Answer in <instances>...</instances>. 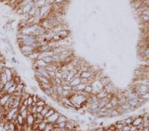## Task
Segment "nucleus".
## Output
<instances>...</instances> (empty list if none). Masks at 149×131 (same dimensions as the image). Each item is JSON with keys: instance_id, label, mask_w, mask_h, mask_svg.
I'll return each mask as SVG.
<instances>
[{"instance_id": "a19ab883", "label": "nucleus", "mask_w": 149, "mask_h": 131, "mask_svg": "<svg viewBox=\"0 0 149 131\" xmlns=\"http://www.w3.org/2000/svg\"><path fill=\"white\" fill-rule=\"evenodd\" d=\"M148 92H149V89H148Z\"/></svg>"}, {"instance_id": "ea45409f", "label": "nucleus", "mask_w": 149, "mask_h": 131, "mask_svg": "<svg viewBox=\"0 0 149 131\" xmlns=\"http://www.w3.org/2000/svg\"><path fill=\"white\" fill-rule=\"evenodd\" d=\"M138 131V129H137V130H136V131Z\"/></svg>"}, {"instance_id": "473e14b6", "label": "nucleus", "mask_w": 149, "mask_h": 131, "mask_svg": "<svg viewBox=\"0 0 149 131\" xmlns=\"http://www.w3.org/2000/svg\"><path fill=\"white\" fill-rule=\"evenodd\" d=\"M27 103H28V106H30L32 105L33 104V98H32V96L30 95L29 97H28V99H27Z\"/></svg>"}, {"instance_id": "e433bc0d", "label": "nucleus", "mask_w": 149, "mask_h": 131, "mask_svg": "<svg viewBox=\"0 0 149 131\" xmlns=\"http://www.w3.org/2000/svg\"><path fill=\"white\" fill-rule=\"evenodd\" d=\"M137 129V126H134V125H131L130 131H136Z\"/></svg>"}, {"instance_id": "4468645a", "label": "nucleus", "mask_w": 149, "mask_h": 131, "mask_svg": "<svg viewBox=\"0 0 149 131\" xmlns=\"http://www.w3.org/2000/svg\"><path fill=\"white\" fill-rule=\"evenodd\" d=\"M99 81H100V82L101 83V84H102V85L103 87L105 86V85H107L108 83H109L111 82L110 77L109 76H106L103 77H102V78H101Z\"/></svg>"}, {"instance_id": "bb28decb", "label": "nucleus", "mask_w": 149, "mask_h": 131, "mask_svg": "<svg viewBox=\"0 0 149 131\" xmlns=\"http://www.w3.org/2000/svg\"><path fill=\"white\" fill-rule=\"evenodd\" d=\"M54 128V125L51 123H47L46 127L43 131H52Z\"/></svg>"}, {"instance_id": "f257e3e1", "label": "nucleus", "mask_w": 149, "mask_h": 131, "mask_svg": "<svg viewBox=\"0 0 149 131\" xmlns=\"http://www.w3.org/2000/svg\"><path fill=\"white\" fill-rule=\"evenodd\" d=\"M70 101L76 109H81L84 104L86 103L87 97L78 93H73L69 97Z\"/></svg>"}, {"instance_id": "2f4dec72", "label": "nucleus", "mask_w": 149, "mask_h": 131, "mask_svg": "<svg viewBox=\"0 0 149 131\" xmlns=\"http://www.w3.org/2000/svg\"><path fill=\"white\" fill-rule=\"evenodd\" d=\"M68 72L69 71H62V74H61L60 77L61 79L62 80H66L68 75Z\"/></svg>"}, {"instance_id": "f8f14e48", "label": "nucleus", "mask_w": 149, "mask_h": 131, "mask_svg": "<svg viewBox=\"0 0 149 131\" xmlns=\"http://www.w3.org/2000/svg\"><path fill=\"white\" fill-rule=\"evenodd\" d=\"M81 83V77H74L72 81L70 82V85L72 87H74V86H77V85L80 84Z\"/></svg>"}, {"instance_id": "20e7f679", "label": "nucleus", "mask_w": 149, "mask_h": 131, "mask_svg": "<svg viewBox=\"0 0 149 131\" xmlns=\"http://www.w3.org/2000/svg\"><path fill=\"white\" fill-rule=\"evenodd\" d=\"M3 71L5 73L6 75V76L7 77L8 81L12 80L13 77V68H7V67H4L3 68Z\"/></svg>"}, {"instance_id": "4c0bfd02", "label": "nucleus", "mask_w": 149, "mask_h": 131, "mask_svg": "<svg viewBox=\"0 0 149 131\" xmlns=\"http://www.w3.org/2000/svg\"><path fill=\"white\" fill-rule=\"evenodd\" d=\"M105 128V131H112L111 130L110 128H109L108 127H107V128Z\"/></svg>"}, {"instance_id": "39448f33", "label": "nucleus", "mask_w": 149, "mask_h": 131, "mask_svg": "<svg viewBox=\"0 0 149 131\" xmlns=\"http://www.w3.org/2000/svg\"><path fill=\"white\" fill-rule=\"evenodd\" d=\"M10 95L8 93H0V104L1 106L4 107L7 103L8 99L10 97Z\"/></svg>"}, {"instance_id": "4be33fe9", "label": "nucleus", "mask_w": 149, "mask_h": 131, "mask_svg": "<svg viewBox=\"0 0 149 131\" xmlns=\"http://www.w3.org/2000/svg\"><path fill=\"white\" fill-rule=\"evenodd\" d=\"M133 119H134V118L132 117H127L126 119H123V120H124L125 123L126 125H131L132 121H133Z\"/></svg>"}, {"instance_id": "423d86ee", "label": "nucleus", "mask_w": 149, "mask_h": 131, "mask_svg": "<svg viewBox=\"0 0 149 131\" xmlns=\"http://www.w3.org/2000/svg\"><path fill=\"white\" fill-rule=\"evenodd\" d=\"M35 118L34 117V115L31 114V113H29L27 117V118L25 119V123L28 126L32 127L33 125L35 124Z\"/></svg>"}, {"instance_id": "7ed1b4c3", "label": "nucleus", "mask_w": 149, "mask_h": 131, "mask_svg": "<svg viewBox=\"0 0 149 131\" xmlns=\"http://www.w3.org/2000/svg\"><path fill=\"white\" fill-rule=\"evenodd\" d=\"M103 89L106 91V92L107 93H113L115 95V93H117V91L115 85L113 84V83L112 82H111L107 85L104 86Z\"/></svg>"}, {"instance_id": "6ab92c4d", "label": "nucleus", "mask_w": 149, "mask_h": 131, "mask_svg": "<svg viewBox=\"0 0 149 131\" xmlns=\"http://www.w3.org/2000/svg\"><path fill=\"white\" fill-rule=\"evenodd\" d=\"M16 87H17V84L14 83V84L9 89V90L7 91V93H8L9 95H13V94H14V93H15V91H16Z\"/></svg>"}, {"instance_id": "f03ea898", "label": "nucleus", "mask_w": 149, "mask_h": 131, "mask_svg": "<svg viewBox=\"0 0 149 131\" xmlns=\"http://www.w3.org/2000/svg\"><path fill=\"white\" fill-rule=\"evenodd\" d=\"M61 113L59 111H56L55 113L52 115L50 117H49L48 118H47L46 119H44V121L47 123H51V124H55L56 123V121L58 120V117L59 115H60Z\"/></svg>"}, {"instance_id": "1a4fd4ad", "label": "nucleus", "mask_w": 149, "mask_h": 131, "mask_svg": "<svg viewBox=\"0 0 149 131\" xmlns=\"http://www.w3.org/2000/svg\"><path fill=\"white\" fill-rule=\"evenodd\" d=\"M39 54H40V52L39 51H35V52H32L27 58L30 60L31 62H34V61L39 59Z\"/></svg>"}, {"instance_id": "2eb2a0df", "label": "nucleus", "mask_w": 149, "mask_h": 131, "mask_svg": "<svg viewBox=\"0 0 149 131\" xmlns=\"http://www.w3.org/2000/svg\"><path fill=\"white\" fill-rule=\"evenodd\" d=\"M39 86L41 87V89L42 91L44 90V89H50L52 87V83H39Z\"/></svg>"}, {"instance_id": "b1692460", "label": "nucleus", "mask_w": 149, "mask_h": 131, "mask_svg": "<svg viewBox=\"0 0 149 131\" xmlns=\"http://www.w3.org/2000/svg\"><path fill=\"white\" fill-rule=\"evenodd\" d=\"M42 92L44 93V94L45 95L48 96V97H50V95L53 94V91L52 87L50 89H44V90L42 91Z\"/></svg>"}, {"instance_id": "58836bf2", "label": "nucleus", "mask_w": 149, "mask_h": 131, "mask_svg": "<svg viewBox=\"0 0 149 131\" xmlns=\"http://www.w3.org/2000/svg\"><path fill=\"white\" fill-rule=\"evenodd\" d=\"M67 131V130H66V129H65V130H64V131Z\"/></svg>"}, {"instance_id": "9d476101", "label": "nucleus", "mask_w": 149, "mask_h": 131, "mask_svg": "<svg viewBox=\"0 0 149 131\" xmlns=\"http://www.w3.org/2000/svg\"><path fill=\"white\" fill-rule=\"evenodd\" d=\"M109 103L111 104V105L113 106V107L114 109H116L117 107H119V101H118V99H117V97L116 96V95H114L111 97L110 100H109Z\"/></svg>"}, {"instance_id": "5701e85b", "label": "nucleus", "mask_w": 149, "mask_h": 131, "mask_svg": "<svg viewBox=\"0 0 149 131\" xmlns=\"http://www.w3.org/2000/svg\"><path fill=\"white\" fill-rule=\"evenodd\" d=\"M42 60H44L47 64H52V63L54 62V60H53V58L51 57V56H47V57H45Z\"/></svg>"}, {"instance_id": "c756f323", "label": "nucleus", "mask_w": 149, "mask_h": 131, "mask_svg": "<svg viewBox=\"0 0 149 131\" xmlns=\"http://www.w3.org/2000/svg\"><path fill=\"white\" fill-rule=\"evenodd\" d=\"M19 113L20 115H21V116H22L25 119H26V118H27V117L28 116V115L29 114V111H28L27 109H25V110H23V111Z\"/></svg>"}, {"instance_id": "dca6fc26", "label": "nucleus", "mask_w": 149, "mask_h": 131, "mask_svg": "<svg viewBox=\"0 0 149 131\" xmlns=\"http://www.w3.org/2000/svg\"><path fill=\"white\" fill-rule=\"evenodd\" d=\"M68 120V117L65 116L64 115H62V114H60V115H59V117H58V119L57 121H56V123H62V122H67Z\"/></svg>"}, {"instance_id": "f704fd0d", "label": "nucleus", "mask_w": 149, "mask_h": 131, "mask_svg": "<svg viewBox=\"0 0 149 131\" xmlns=\"http://www.w3.org/2000/svg\"><path fill=\"white\" fill-rule=\"evenodd\" d=\"M104 107H105V108H106V109H113V106L111 105V104L110 103H109H109H107V105H105V106Z\"/></svg>"}, {"instance_id": "6e6552de", "label": "nucleus", "mask_w": 149, "mask_h": 131, "mask_svg": "<svg viewBox=\"0 0 149 131\" xmlns=\"http://www.w3.org/2000/svg\"><path fill=\"white\" fill-rule=\"evenodd\" d=\"M14 83H14V82L13 81V79L6 82V83L4 84V85H3V89H2V91H1V93H7V91L9 90V88H10V87H11V86L14 84Z\"/></svg>"}, {"instance_id": "9b49d317", "label": "nucleus", "mask_w": 149, "mask_h": 131, "mask_svg": "<svg viewBox=\"0 0 149 131\" xmlns=\"http://www.w3.org/2000/svg\"><path fill=\"white\" fill-rule=\"evenodd\" d=\"M133 121H132V125L137 126L139 125H141V123H143V116H137L136 117H133Z\"/></svg>"}, {"instance_id": "ddd939ff", "label": "nucleus", "mask_w": 149, "mask_h": 131, "mask_svg": "<svg viewBox=\"0 0 149 131\" xmlns=\"http://www.w3.org/2000/svg\"><path fill=\"white\" fill-rule=\"evenodd\" d=\"M107 95V93L106 92V91L103 88L102 89H101V90L99 91L98 93L96 94V96L97 97L98 99H101L103 98H105L106 97V96Z\"/></svg>"}, {"instance_id": "393cba45", "label": "nucleus", "mask_w": 149, "mask_h": 131, "mask_svg": "<svg viewBox=\"0 0 149 131\" xmlns=\"http://www.w3.org/2000/svg\"><path fill=\"white\" fill-rule=\"evenodd\" d=\"M119 115H120V114H119V111L117 110V109H114V108H113V109L111 110V117H117V116H119Z\"/></svg>"}, {"instance_id": "f3484780", "label": "nucleus", "mask_w": 149, "mask_h": 131, "mask_svg": "<svg viewBox=\"0 0 149 131\" xmlns=\"http://www.w3.org/2000/svg\"><path fill=\"white\" fill-rule=\"evenodd\" d=\"M13 81L15 84H19L20 83H22V79H21V77L20 76L19 74H17L15 76H14L13 77Z\"/></svg>"}, {"instance_id": "412c9836", "label": "nucleus", "mask_w": 149, "mask_h": 131, "mask_svg": "<svg viewBox=\"0 0 149 131\" xmlns=\"http://www.w3.org/2000/svg\"><path fill=\"white\" fill-rule=\"evenodd\" d=\"M86 85L85 83H80V84H78L77 86H76V91H83L85 87H86Z\"/></svg>"}, {"instance_id": "aec40b11", "label": "nucleus", "mask_w": 149, "mask_h": 131, "mask_svg": "<svg viewBox=\"0 0 149 131\" xmlns=\"http://www.w3.org/2000/svg\"><path fill=\"white\" fill-rule=\"evenodd\" d=\"M55 111L56 109H54V108H53V107H51V108L49 109V111H48V113H47V114L45 115V116H44V119H46L47 118H48L49 117H50L52 115H53V114L55 113Z\"/></svg>"}, {"instance_id": "79ce46f5", "label": "nucleus", "mask_w": 149, "mask_h": 131, "mask_svg": "<svg viewBox=\"0 0 149 131\" xmlns=\"http://www.w3.org/2000/svg\"><path fill=\"white\" fill-rule=\"evenodd\" d=\"M0 107H1V104H0Z\"/></svg>"}, {"instance_id": "7c9ffc66", "label": "nucleus", "mask_w": 149, "mask_h": 131, "mask_svg": "<svg viewBox=\"0 0 149 131\" xmlns=\"http://www.w3.org/2000/svg\"><path fill=\"white\" fill-rule=\"evenodd\" d=\"M139 97H141V98L143 99L144 101H149V92H146V93H144V94L141 95L139 96Z\"/></svg>"}, {"instance_id": "c9c22d12", "label": "nucleus", "mask_w": 149, "mask_h": 131, "mask_svg": "<svg viewBox=\"0 0 149 131\" xmlns=\"http://www.w3.org/2000/svg\"><path fill=\"white\" fill-rule=\"evenodd\" d=\"M64 2H66V0H54V3H60V4H62Z\"/></svg>"}, {"instance_id": "a878e982", "label": "nucleus", "mask_w": 149, "mask_h": 131, "mask_svg": "<svg viewBox=\"0 0 149 131\" xmlns=\"http://www.w3.org/2000/svg\"><path fill=\"white\" fill-rule=\"evenodd\" d=\"M9 131H16V125L13 122L9 121Z\"/></svg>"}, {"instance_id": "c85d7f7f", "label": "nucleus", "mask_w": 149, "mask_h": 131, "mask_svg": "<svg viewBox=\"0 0 149 131\" xmlns=\"http://www.w3.org/2000/svg\"><path fill=\"white\" fill-rule=\"evenodd\" d=\"M83 91H86V93L91 94L92 93V86H91V85H86V87H85Z\"/></svg>"}, {"instance_id": "37998d69", "label": "nucleus", "mask_w": 149, "mask_h": 131, "mask_svg": "<svg viewBox=\"0 0 149 131\" xmlns=\"http://www.w3.org/2000/svg\"></svg>"}, {"instance_id": "cd10ccee", "label": "nucleus", "mask_w": 149, "mask_h": 131, "mask_svg": "<svg viewBox=\"0 0 149 131\" xmlns=\"http://www.w3.org/2000/svg\"><path fill=\"white\" fill-rule=\"evenodd\" d=\"M47 102L45 100L42 99H40L39 101L36 103V106H43L44 107L46 105H47Z\"/></svg>"}, {"instance_id": "a211bd4d", "label": "nucleus", "mask_w": 149, "mask_h": 131, "mask_svg": "<svg viewBox=\"0 0 149 131\" xmlns=\"http://www.w3.org/2000/svg\"><path fill=\"white\" fill-rule=\"evenodd\" d=\"M47 123L43 120V121H42L41 123H40L38 125V127H37V129L39 130V131H44V129L46 127V126H47Z\"/></svg>"}, {"instance_id": "0eeeda50", "label": "nucleus", "mask_w": 149, "mask_h": 131, "mask_svg": "<svg viewBox=\"0 0 149 131\" xmlns=\"http://www.w3.org/2000/svg\"><path fill=\"white\" fill-rule=\"evenodd\" d=\"M58 34L61 39H65L70 36V31L68 29H62Z\"/></svg>"}, {"instance_id": "72a5a7b5", "label": "nucleus", "mask_w": 149, "mask_h": 131, "mask_svg": "<svg viewBox=\"0 0 149 131\" xmlns=\"http://www.w3.org/2000/svg\"><path fill=\"white\" fill-rule=\"evenodd\" d=\"M43 108H44L43 106H37V107H36V113H41Z\"/></svg>"}]
</instances>
